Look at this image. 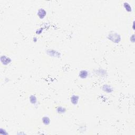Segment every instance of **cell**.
Instances as JSON below:
<instances>
[{
    "label": "cell",
    "instance_id": "6da1fadb",
    "mask_svg": "<svg viewBox=\"0 0 135 135\" xmlns=\"http://www.w3.org/2000/svg\"><path fill=\"white\" fill-rule=\"evenodd\" d=\"M108 40L115 43H119L121 40V36L119 33L115 31H111L107 36Z\"/></svg>",
    "mask_w": 135,
    "mask_h": 135
},
{
    "label": "cell",
    "instance_id": "7a4b0ae2",
    "mask_svg": "<svg viewBox=\"0 0 135 135\" xmlns=\"http://www.w3.org/2000/svg\"><path fill=\"white\" fill-rule=\"evenodd\" d=\"M46 53L49 56H52V57L54 58H59L61 56V54L59 51L53 50V49H48V50L46 51Z\"/></svg>",
    "mask_w": 135,
    "mask_h": 135
},
{
    "label": "cell",
    "instance_id": "3957f363",
    "mask_svg": "<svg viewBox=\"0 0 135 135\" xmlns=\"http://www.w3.org/2000/svg\"><path fill=\"white\" fill-rule=\"evenodd\" d=\"M1 62L3 65H7L12 62V60L10 58L5 55H2L1 56Z\"/></svg>",
    "mask_w": 135,
    "mask_h": 135
},
{
    "label": "cell",
    "instance_id": "277c9868",
    "mask_svg": "<svg viewBox=\"0 0 135 135\" xmlns=\"http://www.w3.org/2000/svg\"><path fill=\"white\" fill-rule=\"evenodd\" d=\"M89 75V72L86 70H81L79 73V77L81 79H85Z\"/></svg>",
    "mask_w": 135,
    "mask_h": 135
},
{
    "label": "cell",
    "instance_id": "5b68a950",
    "mask_svg": "<svg viewBox=\"0 0 135 135\" xmlns=\"http://www.w3.org/2000/svg\"><path fill=\"white\" fill-rule=\"evenodd\" d=\"M80 97L78 95H73L70 98V101L73 105H77L79 102Z\"/></svg>",
    "mask_w": 135,
    "mask_h": 135
},
{
    "label": "cell",
    "instance_id": "8992f818",
    "mask_svg": "<svg viewBox=\"0 0 135 135\" xmlns=\"http://www.w3.org/2000/svg\"><path fill=\"white\" fill-rule=\"evenodd\" d=\"M102 89L104 92L110 94L114 91V89L111 85H104L102 87Z\"/></svg>",
    "mask_w": 135,
    "mask_h": 135
},
{
    "label": "cell",
    "instance_id": "52a82bcc",
    "mask_svg": "<svg viewBox=\"0 0 135 135\" xmlns=\"http://www.w3.org/2000/svg\"><path fill=\"white\" fill-rule=\"evenodd\" d=\"M37 15L40 19H43L46 15V11L43 9H40L38 11Z\"/></svg>",
    "mask_w": 135,
    "mask_h": 135
},
{
    "label": "cell",
    "instance_id": "ba28073f",
    "mask_svg": "<svg viewBox=\"0 0 135 135\" xmlns=\"http://www.w3.org/2000/svg\"><path fill=\"white\" fill-rule=\"evenodd\" d=\"M29 100L32 105H38V99L35 95H32L29 98Z\"/></svg>",
    "mask_w": 135,
    "mask_h": 135
},
{
    "label": "cell",
    "instance_id": "9c48e42d",
    "mask_svg": "<svg viewBox=\"0 0 135 135\" xmlns=\"http://www.w3.org/2000/svg\"><path fill=\"white\" fill-rule=\"evenodd\" d=\"M123 6L125 10H126L127 12L130 13V12H132V8L131 6L130 5V4L128 2H125L123 4Z\"/></svg>",
    "mask_w": 135,
    "mask_h": 135
},
{
    "label": "cell",
    "instance_id": "30bf717a",
    "mask_svg": "<svg viewBox=\"0 0 135 135\" xmlns=\"http://www.w3.org/2000/svg\"><path fill=\"white\" fill-rule=\"evenodd\" d=\"M56 111L59 114H63L67 111V109L65 107L58 106L56 109Z\"/></svg>",
    "mask_w": 135,
    "mask_h": 135
},
{
    "label": "cell",
    "instance_id": "8fae6325",
    "mask_svg": "<svg viewBox=\"0 0 135 135\" xmlns=\"http://www.w3.org/2000/svg\"><path fill=\"white\" fill-rule=\"evenodd\" d=\"M42 121L43 124L45 125V126H48V125H50L51 120L50 118H49L48 116H44L42 118Z\"/></svg>",
    "mask_w": 135,
    "mask_h": 135
},
{
    "label": "cell",
    "instance_id": "7c38bea8",
    "mask_svg": "<svg viewBox=\"0 0 135 135\" xmlns=\"http://www.w3.org/2000/svg\"><path fill=\"white\" fill-rule=\"evenodd\" d=\"M96 73H98L101 76H106L107 75V72L105 70L102 69H99L97 70Z\"/></svg>",
    "mask_w": 135,
    "mask_h": 135
},
{
    "label": "cell",
    "instance_id": "4fadbf2b",
    "mask_svg": "<svg viewBox=\"0 0 135 135\" xmlns=\"http://www.w3.org/2000/svg\"><path fill=\"white\" fill-rule=\"evenodd\" d=\"M0 134H1V135H8V133L7 132V131L3 129V128L0 129Z\"/></svg>",
    "mask_w": 135,
    "mask_h": 135
},
{
    "label": "cell",
    "instance_id": "5bb4252c",
    "mask_svg": "<svg viewBox=\"0 0 135 135\" xmlns=\"http://www.w3.org/2000/svg\"><path fill=\"white\" fill-rule=\"evenodd\" d=\"M130 41H131V42L134 43H135V34H133L132 35L130 36Z\"/></svg>",
    "mask_w": 135,
    "mask_h": 135
},
{
    "label": "cell",
    "instance_id": "9a60e30c",
    "mask_svg": "<svg viewBox=\"0 0 135 135\" xmlns=\"http://www.w3.org/2000/svg\"><path fill=\"white\" fill-rule=\"evenodd\" d=\"M42 31H43V29H39V30H38L37 31H36V33L37 34H40L42 32Z\"/></svg>",
    "mask_w": 135,
    "mask_h": 135
},
{
    "label": "cell",
    "instance_id": "2e32d148",
    "mask_svg": "<svg viewBox=\"0 0 135 135\" xmlns=\"http://www.w3.org/2000/svg\"><path fill=\"white\" fill-rule=\"evenodd\" d=\"M33 40V41L34 42H37V40H38V39L36 38V37H34Z\"/></svg>",
    "mask_w": 135,
    "mask_h": 135
},
{
    "label": "cell",
    "instance_id": "e0dca14e",
    "mask_svg": "<svg viewBox=\"0 0 135 135\" xmlns=\"http://www.w3.org/2000/svg\"><path fill=\"white\" fill-rule=\"evenodd\" d=\"M132 28L133 29V30H135V21H134L133 22V23H132Z\"/></svg>",
    "mask_w": 135,
    "mask_h": 135
}]
</instances>
